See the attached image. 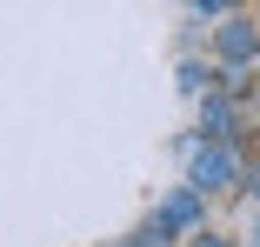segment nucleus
<instances>
[{
	"label": "nucleus",
	"instance_id": "nucleus-4",
	"mask_svg": "<svg viewBox=\"0 0 260 247\" xmlns=\"http://www.w3.org/2000/svg\"><path fill=\"white\" fill-rule=\"evenodd\" d=\"M247 194H253V201H260V167H247Z\"/></svg>",
	"mask_w": 260,
	"mask_h": 247
},
{
	"label": "nucleus",
	"instance_id": "nucleus-1",
	"mask_svg": "<svg viewBox=\"0 0 260 247\" xmlns=\"http://www.w3.org/2000/svg\"><path fill=\"white\" fill-rule=\"evenodd\" d=\"M234 180H247V167H240L234 147H207V154H193V194H214V187H234Z\"/></svg>",
	"mask_w": 260,
	"mask_h": 247
},
{
	"label": "nucleus",
	"instance_id": "nucleus-3",
	"mask_svg": "<svg viewBox=\"0 0 260 247\" xmlns=\"http://www.w3.org/2000/svg\"><path fill=\"white\" fill-rule=\"evenodd\" d=\"M193 221H200V194H193V187L174 194V201L160 207V227H167V234H180V227H193Z\"/></svg>",
	"mask_w": 260,
	"mask_h": 247
},
{
	"label": "nucleus",
	"instance_id": "nucleus-5",
	"mask_svg": "<svg viewBox=\"0 0 260 247\" xmlns=\"http://www.w3.org/2000/svg\"><path fill=\"white\" fill-rule=\"evenodd\" d=\"M200 247H227V240H220V234H200Z\"/></svg>",
	"mask_w": 260,
	"mask_h": 247
},
{
	"label": "nucleus",
	"instance_id": "nucleus-2",
	"mask_svg": "<svg viewBox=\"0 0 260 247\" xmlns=\"http://www.w3.org/2000/svg\"><path fill=\"white\" fill-rule=\"evenodd\" d=\"M253 47H260V34H253V20H227V27H220V54H227V60H247Z\"/></svg>",
	"mask_w": 260,
	"mask_h": 247
},
{
	"label": "nucleus",
	"instance_id": "nucleus-6",
	"mask_svg": "<svg viewBox=\"0 0 260 247\" xmlns=\"http://www.w3.org/2000/svg\"><path fill=\"white\" fill-rule=\"evenodd\" d=\"M253 247H260V227H253Z\"/></svg>",
	"mask_w": 260,
	"mask_h": 247
}]
</instances>
